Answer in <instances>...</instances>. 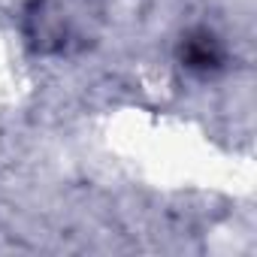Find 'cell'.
I'll return each mask as SVG.
<instances>
[{
	"instance_id": "obj_2",
	"label": "cell",
	"mask_w": 257,
	"mask_h": 257,
	"mask_svg": "<svg viewBox=\"0 0 257 257\" xmlns=\"http://www.w3.org/2000/svg\"><path fill=\"white\" fill-rule=\"evenodd\" d=\"M185 64L194 67V70H212V67H218L221 64L218 40L209 31H200L197 37H191L185 43Z\"/></svg>"
},
{
	"instance_id": "obj_1",
	"label": "cell",
	"mask_w": 257,
	"mask_h": 257,
	"mask_svg": "<svg viewBox=\"0 0 257 257\" xmlns=\"http://www.w3.org/2000/svg\"><path fill=\"white\" fill-rule=\"evenodd\" d=\"M100 10L91 0H34L25 13V34L37 52H73L94 37Z\"/></svg>"
}]
</instances>
